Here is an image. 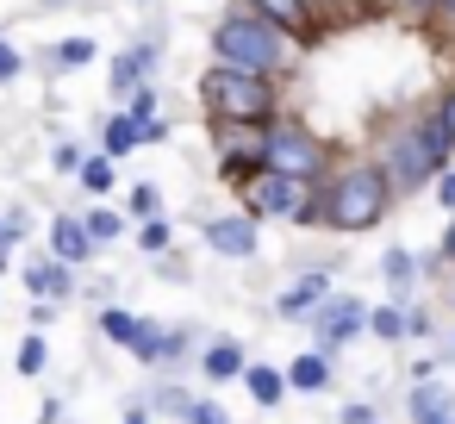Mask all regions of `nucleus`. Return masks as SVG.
Instances as JSON below:
<instances>
[{
	"mask_svg": "<svg viewBox=\"0 0 455 424\" xmlns=\"http://www.w3.org/2000/svg\"><path fill=\"white\" fill-rule=\"evenodd\" d=\"M243 7H250L256 20H268L275 32H287L293 44L318 38V20H312V7H306V0H243Z\"/></svg>",
	"mask_w": 455,
	"mask_h": 424,
	"instance_id": "11",
	"label": "nucleus"
},
{
	"mask_svg": "<svg viewBox=\"0 0 455 424\" xmlns=\"http://www.w3.org/2000/svg\"><path fill=\"white\" fill-rule=\"evenodd\" d=\"M94 63V38H63L51 51V69H88Z\"/></svg>",
	"mask_w": 455,
	"mask_h": 424,
	"instance_id": "27",
	"label": "nucleus"
},
{
	"mask_svg": "<svg viewBox=\"0 0 455 424\" xmlns=\"http://www.w3.org/2000/svg\"><path fill=\"white\" fill-rule=\"evenodd\" d=\"M343 7H349V13H374V7H380V0H343Z\"/></svg>",
	"mask_w": 455,
	"mask_h": 424,
	"instance_id": "48",
	"label": "nucleus"
},
{
	"mask_svg": "<svg viewBox=\"0 0 455 424\" xmlns=\"http://www.w3.org/2000/svg\"><path fill=\"white\" fill-rule=\"evenodd\" d=\"M380 275H387V287H393V300L405 306V300H411V281H418V256L393 244V250L380 256Z\"/></svg>",
	"mask_w": 455,
	"mask_h": 424,
	"instance_id": "18",
	"label": "nucleus"
},
{
	"mask_svg": "<svg viewBox=\"0 0 455 424\" xmlns=\"http://www.w3.org/2000/svg\"><path fill=\"white\" fill-rule=\"evenodd\" d=\"M362 331H368V337H380V343H405V306H399V300H387V306H368Z\"/></svg>",
	"mask_w": 455,
	"mask_h": 424,
	"instance_id": "21",
	"label": "nucleus"
},
{
	"mask_svg": "<svg viewBox=\"0 0 455 424\" xmlns=\"http://www.w3.org/2000/svg\"><path fill=\"white\" fill-rule=\"evenodd\" d=\"M44 237H51V250H44V256H57V262H69V268L94 262V237L82 231V219H76V212H57Z\"/></svg>",
	"mask_w": 455,
	"mask_h": 424,
	"instance_id": "13",
	"label": "nucleus"
},
{
	"mask_svg": "<svg viewBox=\"0 0 455 424\" xmlns=\"http://www.w3.org/2000/svg\"><path fill=\"white\" fill-rule=\"evenodd\" d=\"M212 63H237V69H256V76H287L293 69V38L275 32L268 20H256L250 7H231L212 26Z\"/></svg>",
	"mask_w": 455,
	"mask_h": 424,
	"instance_id": "3",
	"label": "nucleus"
},
{
	"mask_svg": "<svg viewBox=\"0 0 455 424\" xmlns=\"http://www.w3.org/2000/svg\"><path fill=\"white\" fill-rule=\"evenodd\" d=\"M57 312H63V306H51V300H32V324H38V331H44V324H57Z\"/></svg>",
	"mask_w": 455,
	"mask_h": 424,
	"instance_id": "42",
	"label": "nucleus"
},
{
	"mask_svg": "<svg viewBox=\"0 0 455 424\" xmlns=\"http://www.w3.org/2000/svg\"><path fill=\"white\" fill-rule=\"evenodd\" d=\"M430 113H436V125H443V132H449V144H455V82L443 88V100H436Z\"/></svg>",
	"mask_w": 455,
	"mask_h": 424,
	"instance_id": "37",
	"label": "nucleus"
},
{
	"mask_svg": "<svg viewBox=\"0 0 455 424\" xmlns=\"http://www.w3.org/2000/svg\"><path fill=\"white\" fill-rule=\"evenodd\" d=\"M32 237V206H7V212H0V244H26Z\"/></svg>",
	"mask_w": 455,
	"mask_h": 424,
	"instance_id": "30",
	"label": "nucleus"
},
{
	"mask_svg": "<svg viewBox=\"0 0 455 424\" xmlns=\"http://www.w3.org/2000/svg\"><path fill=\"white\" fill-rule=\"evenodd\" d=\"M119 424H156V418H150V412H144V405H132V412H125V418H119Z\"/></svg>",
	"mask_w": 455,
	"mask_h": 424,
	"instance_id": "45",
	"label": "nucleus"
},
{
	"mask_svg": "<svg viewBox=\"0 0 455 424\" xmlns=\"http://www.w3.org/2000/svg\"><path fill=\"white\" fill-rule=\"evenodd\" d=\"M13 368H20V374H26V380H38V374H44V368H51V343H44V337H38V331H32V337H26V343H20V356H13Z\"/></svg>",
	"mask_w": 455,
	"mask_h": 424,
	"instance_id": "26",
	"label": "nucleus"
},
{
	"mask_svg": "<svg viewBox=\"0 0 455 424\" xmlns=\"http://www.w3.org/2000/svg\"><path fill=\"white\" fill-rule=\"evenodd\" d=\"M132 150H138V119L119 107V113L107 119V132H100V156H113V163H119V156H132Z\"/></svg>",
	"mask_w": 455,
	"mask_h": 424,
	"instance_id": "20",
	"label": "nucleus"
},
{
	"mask_svg": "<svg viewBox=\"0 0 455 424\" xmlns=\"http://www.w3.org/2000/svg\"><path fill=\"white\" fill-rule=\"evenodd\" d=\"M94 331H100L107 343H119V349H125V343H132V331H138V312H125V306H113V300H107V306H100V318H94Z\"/></svg>",
	"mask_w": 455,
	"mask_h": 424,
	"instance_id": "23",
	"label": "nucleus"
},
{
	"mask_svg": "<svg viewBox=\"0 0 455 424\" xmlns=\"http://www.w3.org/2000/svg\"><path fill=\"white\" fill-rule=\"evenodd\" d=\"M7 262H13V250H7V244H0V275H7Z\"/></svg>",
	"mask_w": 455,
	"mask_h": 424,
	"instance_id": "49",
	"label": "nucleus"
},
{
	"mask_svg": "<svg viewBox=\"0 0 455 424\" xmlns=\"http://www.w3.org/2000/svg\"><path fill=\"white\" fill-rule=\"evenodd\" d=\"M362 318H368V306H362V300H349V293H324L299 324L312 331V349H324V356L337 362V349H349V343L362 337Z\"/></svg>",
	"mask_w": 455,
	"mask_h": 424,
	"instance_id": "6",
	"label": "nucleus"
},
{
	"mask_svg": "<svg viewBox=\"0 0 455 424\" xmlns=\"http://www.w3.org/2000/svg\"><path fill=\"white\" fill-rule=\"evenodd\" d=\"M337 424H380V412H374L368 399H349V405L337 412Z\"/></svg>",
	"mask_w": 455,
	"mask_h": 424,
	"instance_id": "35",
	"label": "nucleus"
},
{
	"mask_svg": "<svg viewBox=\"0 0 455 424\" xmlns=\"http://www.w3.org/2000/svg\"><path fill=\"white\" fill-rule=\"evenodd\" d=\"M20 69H26V57H20L7 38H0V88H13V82H20Z\"/></svg>",
	"mask_w": 455,
	"mask_h": 424,
	"instance_id": "34",
	"label": "nucleus"
},
{
	"mask_svg": "<svg viewBox=\"0 0 455 424\" xmlns=\"http://www.w3.org/2000/svg\"><path fill=\"white\" fill-rule=\"evenodd\" d=\"M405 337H411V343L436 337V324H430V306H424V300H405Z\"/></svg>",
	"mask_w": 455,
	"mask_h": 424,
	"instance_id": "32",
	"label": "nucleus"
},
{
	"mask_svg": "<svg viewBox=\"0 0 455 424\" xmlns=\"http://www.w3.org/2000/svg\"><path fill=\"white\" fill-rule=\"evenodd\" d=\"M443 424H455V418H443Z\"/></svg>",
	"mask_w": 455,
	"mask_h": 424,
	"instance_id": "52",
	"label": "nucleus"
},
{
	"mask_svg": "<svg viewBox=\"0 0 455 424\" xmlns=\"http://www.w3.org/2000/svg\"><path fill=\"white\" fill-rule=\"evenodd\" d=\"M430 188H436V206H443V212H455V169H436V175H430Z\"/></svg>",
	"mask_w": 455,
	"mask_h": 424,
	"instance_id": "36",
	"label": "nucleus"
},
{
	"mask_svg": "<svg viewBox=\"0 0 455 424\" xmlns=\"http://www.w3.org/2000/svg\"><path fill=\"white\" fill-rule=\"evenodd\" d=\"M306 7H312V20H318V13H331V7H343V0H306Z\"/></svg>",
	"mask_w": 455,
	"mask_h": 424,
	"instance_id": "47",
	"label": "nucleus"
},
{
	"mask_svg": "<svg viewBox=\"0 0 455 424\" xmlns=\"http://www.w3.org/2000/svg\"><path fill=\"white\" fill-rule=\"evenodd\" d=\"M76 181H82L88 194H107V188H113V156H82V163H76Z\"/></svg>",
	"mask_w": 455,
	"mask_h": 424,
	"instance_id": "28",
	"label": "nucleus"
},
{
	"mask_svg": "<svg viewBox=\"0 0 455 424\" xmlns=\"http://www.w3.org/2000/svg\"><path fill=\"white\" fill-rule=\"evenodd\" d=\"M82 231H88V237H94V250H100V244H119L132 225H125V212H119V206H94V212H82Z\"/></svg>",
	"mask_w": 455,
	"mask_h": 424,
	"instance_id": "22",
	"label": "nucleus"
},
{
	"mask_svg": "<svg viewBox=\"0 0 455 424\" xmlns=\"http://www.w3.org/2000/svg\"><path fill=\"white\" fill-rule=\"evenodd\" d=\"M237 380H243V393H250L262 412H275V405L287 399V380H281V368H268V362H243Z\"/></svg>",
	"mask_w": 455,
	"mask_h": 424,
	"instance_id": "17",
	"label": "nucleus"
},
{
	"mask_svg": "<svg viewBox=\"0 0 455 424\" xmlns=\"http://www.w3.org/2000/svg\"><path fill=\"white\" fill-rule=\"evenodd\" d=\"M206 250L231 256V262H250L262 250V225L250 212H219V219H206Z\"/></svg>",
	"mask_w": 455,
	"mask_h": 424,
	"instance_id": "9",
	"label": "nucleus"
},
{
	"mask_svg": "<svg viewBox=\"0 0 455 424\" xmlns=\"http://www.w3.org/2000/svg\"><path fill=\"white\" fill-rule=\"evenodd\" d=\"M181 356H194V324H169V331H163V356H156V368H175Z\"/></svg>",
	"mask_w": 455,
	"mask_h": 424,
	"instance_id": "29",
	"label": "nucleus"
},
{
	"mask_svg": "<svg viewBox=\"0 0 455 424\" xmlns=\"http://www.w3.org/2000/svg\"><path fill=\"white\" fill-rule=\"evenodd\" d=\"M156 63H163V38H138V44H125L113 63H107V88L125 100L132 88H144V82H156Z\"/></svg>",
	"mask_w": 455,
	"mask_h": 424,
	"instance_id": "8",
	"label": "nucleus"
},
{
	"mask_svg": "<svg viewBox=\"0 0 455 424\" xmlns=\"http://www.w3.org/2000/svg\"><path fill=\"white\" fill-rule=\"evenodd\" d=\"M449 306H455V281H449Z\"/></svg>",
	"mask_w": 455,
	"mask_h": 424,
	"instance_id": "51",
	"label": "nucleus"
},
{
	"mask_svg": "<svg viewBox=\"0 0 455 424\" xmlns=\"http://www.w3.org/2000/svg\"><path fill=\"white\" fill-rule=\"evenodd\" d=\"M243 362H250V356H243L237 337H212V343L200 349V380H212V387H219V380H237Z\"/></svg>",
	"mask_w": 455,
	"mask_h": 424,
	"instance_id": "16",
	"label": "nucleus"
},
{
	"mask_svg": "<svg viewBox=\"0 0 455 424\" xmlns=\"http://www.w3.org/2000/svg\"><path fill=\"white\" fill-rule=\"evenodd\" d=\"M125 212H132V219H150V212H163V194H156V181H138V188H132V200H125Z\"/></svg>",
	"mask_w": 455,
	"mask_h": 424,
	"instance_id": "31",
	"label": "nucleus"
},
{
	"mask_svg": "<svg viewBox=\"0 0 455 424\" xmlns=\"http://www.w3.org/2000/svg\"><path fill=\"white\" fill-rule=\"evenodd\" d=\"M163 331H169V324H156V318H138V331H132V343H125V349H132L144 368H156V356H163Z\"/></svg>",
	"mask_w": 455,
	"mask_h": 424,
	"instance_id": "24",
	"label": "nucleus"
},
{
	"mask_svg": "<svg viewBox=\"0 0 455 424\" xmlns=\"http://www.w3.org/2000/svg\"><path fill=\"white\" fill-rule=\"evenodd\" d=\"M76 293H88L94 306H107V300H113V275H88V281H82Z\"/></svg>",
	"mask_w": 455,
	"mask_h": 424,
	"instance_id": "38",
	"label": "nucleus"
},
{
	"mask_svg": "<svg viewBox=\"0 0 455 424\" xmlns=\"http://www.w3.org/2000/svg\"><path fill=\"white\" fill-rule=\"evenodd\" d=\"M306 181H293V175H275V169H256L250 181H243V212L262 225V219H293L299 206H306Z\"/></svg>",
	"mask_w": 455,
	"mask_h": 424,
	"instance_id": "7",
	"label": "nucleus"
},
{
	"mask_svg": "<svg viewBox=\"0 0 455 424\" xmlns=\"http://www.w3.org/2000/svg\"><path fill=\"white\" fill-rule=\"evenodd\" d=\"M405 418H411V424H443V418H455V380H436V374L411 380V387H405Z\"/></svg>",
	"mask_w": 455,
	"mask_h": 424,
	"instance_id": "10",
	"label": "nucleus"
},
{
	"mask_svg": "<svg viewBox=\"0 0 455 424\" xmlns=\"http://www.w3.org/2000/svg\"><path fill=\"white\" fill-rule=\"evenodd\" d=\"M318 225L355 237V231H374L387 212H393V188L374 163H343L337 175H318Z\"/></svg>",
	"mask_w": 455,
	"mask_h": 424,
	"instance_id": "1",
	"label": "nucleus"
},
{
	"mask_svg": "<svg viewBox=\"0 0 455 424\" xmlns=\"http://www.w3.org/2000/svg\"><path fill=\"white\" fill-rule=\"evenodd\" d=\"M256 169H275V175H293V181H318L331 169V150L318 132H306L299 119H268L256 132Z\"/></svg>",
	"mask_w": 455,
	"mask_h": 424,
	"instance_id": "5",
	"label": "nucleus"
},
{
	"mask_svg": "<svg viewBox=\"0 0 455 424\" xmlns=\"http://www.w3.org/2000/svg\"><path fill=\"white\" fill-rule=\"evenodd\" d=\"M188 405H194V387H181V380H156L144 399L150 418H188Z\"/></svg>",
	"mask_w": 455,
	"mask_h": 424,
	"instance_id": "19",
	"label": "nucleus"
},
{
	"mask_svg": "<svg viewBox=\"0 0 455 424\" xmlns=\"http://www.w3.org/2000/svg\"><path fill=\"white\" fill-rule=\"evenodd\" d=\"M181 424H231V412H225L219 399H200V393H194V405H188Z\"/></svg>",
	"mask_w": 455,
	"mask_h": 424,
	"instance_id": "33",
	"label": "nucleus"
},
{
	"mask_svg": "<svg viewBox=\"0 0 455 424\" xmlns=\"http://www.w3.org/2000/svg\"><path fill=\"white\" fill-rule=\"evenodd\" d=\"M430 20H449V26H455V0H436V13H430Z\"/></svg>",
	"mask_w": 455,
	"mask_h": 424,
	"instance_id": "46",
	"label": "nucleus"
},
{
	"mask_svg": "<svg viewBox=\"0 0 455 424\" xmlns=\"http://www.w3.org/2000/svg\"><path fill=\"white\" fill-rule=\"evenodd\" d=\"M281 380H287V393H331L337 368H331V356H324V349H299V356L281 368Z\"/></svg>",
	"mask_w": 455,
	"mask_h": 424,
	"instance_id": "14",
	"label": "nucleus"
},
{
	"mask_svg": "<svg viewBox=\"0 0 455 424\" xmlns=\"http://www.w3.org/2000/svg\"><path fill=\"white\" fill-rule=\"evenodd\" d=\"M57 418H63V405H57V399H44V405H38V424H57Z\"/></svg>",
	"mask_w": 455,
	"mask_h": 424,
	"instance_id": "44",
	"label": "nucleus"
},
{
	"mask_svg": "<svg viewBox=\"0 0 455 424\" xmlns=\"http://www.w3.org/2000/svg\"><path fill=\"white\" fill-rule=\"evenodd\" d=\"M449 156H455V144H449V132L436 125V113H418V119H405L399 132H387V150H380L374 169L387 175L393 194H411V188H430V175L449 169Z\"/></svg>",
	"mask_w": 455,
	"mask_h": 424,
	"instance_id": "2",
	"label": "nucleus"
},
{
	"mask_svg": "<svg viewBox=\"0 0 455 424\" xmlns=\"http://www.w3.org/2000/svg\"><path fill=\"white\" fill-rule=\"evenodd\" d=\"M393 7H399L405 20H430V13H436V0H393Z\"/></svg>",
	"mask_w": 455,
	"mask_h": 424,
	"instance_id": "41",
	"label": "nucleus"
},
{
	"mask_svg": "<svg viewBox=\"0 0 455 424\" xmlns=\"http://www.w3.org/2000/svg\"><path fill=\"white\" fill-rule=\"evenodd\" d=\"M324 293H331V268H312V275H299L293 287H281V293H275V312H281V318H306Z\"/></svg>",
	"mask_w": 455,
	"mask_h": 424,
	"instance_id": "15",
	"label": "nucleus"
},
{
	"mask_svg": "<svg viewBox=\"0 0 455 424\" xmlns=\"http://www.w3.org/2000/svg\"><path fill=\"white\" fill-rule=\"evenodd\" d=\"M163 138H169V125H163L156 113H150V119H138V144H163Z\"/></svg>",
	"mask_w": 455,
	"mask_h": 424,
	"instance_id": "40",
	"label": "nucleus"
},
{
	"mask_svg": "<svg viewBox=\"0 0 455 424\" xmlns=\"http://www.w3.org/2000/svg\"><path fill=\"white\" fill-rule=\"evenodd\" d=\"M169 244H175V231H169V219H163V212L138 219V250H144V256H163Z\"/></svg>",
	"mask_w": 455,
	"mask_h": 424,
	"instance_id": "25",
	"label": "nucleus"
},
{
	"mask_svg": "<svg viewBox=\"0 0 455 424\" xmlns=\"http://www.w3.org/2000/svg\"><path fill=\"white\" fill-rule=\"evenodd\" d=\"M51 163H57L63 175H76V163H82V144H69V138H63V144L51 150Z\"/></svg>",
	"mask_w": 455,
	"mask_h": 424,
	"instance_id": "39",
	"label": "nucleus"
},
{
	"mask_svg": "<svg viewBox=\"0 0 455 424\" xmlns=\"http://www.w3.org/2000/svg\"><path fill=\"white\" fill-rule=\"evenodd\" d=\"M436 256H443V262L455 268V212H449V231H443V250H436Z\"/></svg>",
	"mask_w": 455,
	"mask_h": 424,
	"instance_id": "43",
	"label": "nucleus"
},
{
	"mask_svg": "<svg viewBox=\"0 0 455 424\" xmlns=\"http://www.w3.org/2000/svg\"><path fill=\"white\" fill-rule=\"evenodd\" d=\"M449 362H455V331H449Z\"/></svg>",
	"mask_w": 455,
	"mask_h": 424,
	"instance_id": "50",
	"label": "nucleus"
},
{
	"mask_svg": "<svg viewBox=\"0 0 455 424\" xmlns=\"http://www.w3.org/2000/svg\"><path fill=\"white\" fill-rule=\"evenodd\" d=\"M26 287H32V300H51V306H69L76 300V268L69 262H57V256H38L32 268H26Z\"/></svg>",
	"mask_w": 455,
	"mask_h": 424,
	"instance_id": "12",
	"label": "nucleus"
},
{
	"mask_svg": "<svg viewBox=\"0 0 455 424\" xmlns=\"http://www.w3.org/2000/svg\"><path fill=\"white\" fill-rule=\"evenodd\" d=\"M200 100L219 125H268L275 107H281V88L275 76H256V69H237V63H212L200 76Z\"/></svg>",
	"mask_w": 455,
	"mask_h": 424,
	"instance_id": "4",
	"label": "nucleus"
}]
</instances>
